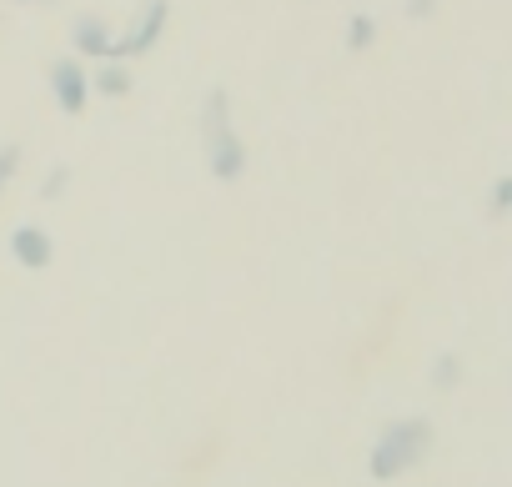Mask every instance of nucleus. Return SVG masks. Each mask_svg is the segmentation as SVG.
Here are the masks:
<instances>
[{
	"mask_svg": "<svg viewBox=\"0 0 512 487\" xmlns=\"http://www.w3.org/2000/svg\"><path fill=\"white\" fill-rule=\"evenodd\" d=\"M462 372H467L462 357H457V352H442V357L427 367V382H432V392H457V387H462Z\"/></svg>",
	"mask_w": 512,
	"mask_h": 487,
	"instance_id": "obj_9",
	"label": "nucleus"
},
{
	"mask_svg": "<svg viewBox=\"0 0 512 487\" xmlns=\"http://www.w3.org/2000/svg\"><path fill=\"white\" fill-rule=\"evenodd\" d=\"M166 26H171V0H141L136 16L116 31L111 56H121V61H146V56L166 41Z\"/></svg>",
	"mask_w": 512,
	"mask_h": 487,
	"instance_id": "obj_3",
	"label": "nucleus"
},
{
	"mask_svg": "<svg viewBox=\"0 0 512 487\" xmlns=\"http://www.w3.org/2000/svg\"><path fill=\"white\" fill-rule=\"evenodd\" d=\"M377 41H382V21H377L372 11H357V16L347 21V31H342V46H347L352 56H367Z\"/></svg>",
	"mask_w": 512,
	"mask_h": 487,
	"instance_id": "obj_8",
	"label": "nucleus"
},
{
	"mask_svg": "<svg viewBox=\"0 0 512 487\" xmlns=\"http://www.w3.org/2000/svg\"><path fill=\"white\" fill-rule=\"evenodd\" d=\"M442 0H407V21H432Z\"/></svg>",
	"mask_w": 512,
	"mask_h": 487,
	"instance_id": "obj_13",
	"label": "nucleus"
},
{
	"mask_svg": "<svg viewBox=\"0 0 512 487\" xmlns=\"http://www.w3.org/2000/svg\"><path fill=\"white\" fill-rule=\"evenodd\" d=\"M21 166H26V151L16 141H6L0 146V201H6V191L21 181Z\"/></svg>",
	"mask_w": 512,
	"mask_h": 487,
	"instance_id": "obj_10",
	"label": "nucleus"
},
{
	"mask_svg": "<svg viewBox=\"0 0 512 487\" xmlns=\"http://www.w3.org/2000/svg\"><path fill=\"white\" fill-rule=\"evenodd\" d=\"M432 447H437V427L427 417H392L387 427H377L367 447V472L372 482H402L432 457Z\"/></svg>",
	"mask_w": 512,
	"mask_h": 487,
	"instance_id": "obj_1",
	"label": "nucleus"
},
{
	"mask_svg": "<svg viewBox=\"0 0 512 487\" xmlns=\"http://www.w3.org/2000/svg\"><path fill=\"white\" fill-rule=\"evenodd\" d=\"M16 6H56V0H16Z\"/></svg>",
	"mask_w": 512,
	"mask_h": 487,
	"instance_id": "obj_14",
	"label": "nucleus"
},
{
	"mask_svg": "<svg viewBox=\"0 0 512 487\" xmlns=\"http://www.w3.org/2000/svg\"><path fill=\"white\" fill-rule=\"evenodd\" d=\"M507 211H512V176H497V181H492V191H487V216H497V221H502Z\"/></svg>",
	"mask_w": 512,
	"mask_h": 487,
	"instance_id": "obj_11",
	"label": "nucleus"
},
{
	"mask_svg": "<svg viewBox=\"0 0 512 487\" xmlns=\"http://www.w3.org/2000/svg\"><path fill=\"white\" fill-rule=\"evenodd\" d=\"M66 186H71V166H51V171H46V181H41V196H46V201H56Z\"/></svg>",
	"mask_w": 512,
	"mask_h": 487,
	"instance_id": "obj_12",
	"label": "nucleus"
},
{
	"mask_svg": "<svg viewBox=\"0 0 512 487\" xmlns=\"http://www.w3.org/2000/svg\"><path fill=\"white\" fill-rule=\"evenodd\" d=\"M131 91H136V61H121V56L91 61V96H101V101H126Z\"/></svg>",
	"mask_w": 512,
	"mask_h": 487,
	"instance_id": "obj_7",
	"label": "nucleus"
},
{
	"mask_svg": "<svg viewBox=\"0 0 512 487\" xmlns=\"http://www.w3.org/2000/svg\"><path fill=\"white\" fill-rule=\"evenodd\" d=\"M6 252L21 272H51L56 267V236L41 226V221H21L11 236H6Z\"/></svg>",
	"mask_w": 512,
	"mask_h": 487,
	"instance_id": "obj_5",
	"label": "nucleus"
},
{
	"mask_svg": "<svg viewBox=\"0 0 512 487\" xmlns=\"http://www.w3.org/2000/svg\"><path fill=\"white\" fill-rule=\"evenodd\" d=\"M111 41H116V26L101 11H86V16L71 21V56L101 61V56H111Z\"/></svg>",
	"mask_w": 512,
	"mask_h": 487,
	"instance_id": "obj_6",
	"label": "nucleus"
},
{
	"mask_svg": "<svg viewBox=\"0 0 512 487\" xmlns=\"http://www.w3.org/2000/svg\"><path fill=\"white\" fill-rule=\"evenodd\" d=\"M201 151H206V171L216 181L246 176V141L231 121V91L226 86H211L201 96Z\"/></svg>",
	"mask_w": 512,
	"mask_h": 487,
	"instance_id": "obj_2",
	"label": "nucleus"
},
{
	"mask_svg": "<svg viewBox=\"0 0 512 487\" xmlns=\"http://www.w3.org/2000/svg\"><path fill=\"white\" fill-rule=\"evenodd\" d=\"M46 86H51V101L61 116H86V106L96 101L91 96V61H81V56H56Z\"/></svg>",
	"mask_w": 512,
	"mask_h": 487,
	"instance_id": "obj_4",
	"label": "nucleus"
}]
</instances>
